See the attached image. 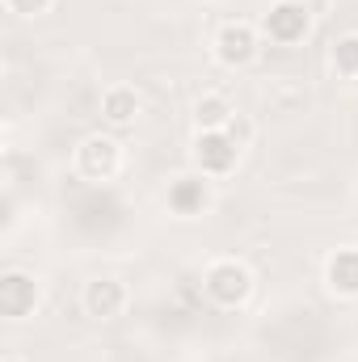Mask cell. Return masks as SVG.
Listing matches in <instances>:
<instances>
[{"label": "cell", "instance_id": "obj_15", "mask_svg": "<svg viewBox=\"0 0 358 362\" xmlns=\"http://www.w3.org/2000/svg\"><path fill=\"white\" fill-rule=\"evenodd\" d=\"M4 362H17V358H4Z\"/></svg>", "mask_w": 358, "mask_h": 362}, {"label": "cell", "instance_id": "obj_8", "mask_svg": "<svg viewBox=\"0 0 358 362\" xmlns=\"http://www.w3.org/2000/svg\"><path fill=\"white\" fill-rule=\"evenodd\" d=\"M325 282L337 295H358V249H337L325 266Z\"/></svg>", "mask_w": 358, "mask_h": 362}, {"label": "cell", "instance_id": "obj_4", "mask_svg": "<svg viewBox=\"0 0 358 362\" xmlns=\"http://www.w3.org/2000/svg\"><path fill=\"white\" fill-rule=\"evenodd\" d=\"M253 55H258V34H253V25L232 21V25L219 30V38H215V59H219L224 68H241V64H249Z\"/></svg>", "mask_w": 358, "mask_h": 362}, {"label": "cell", "instance_id": "obj_5", "mask_svg": "<svg viewBox=\"0 0 358 362\" xmlns=\"http://www.w3.org/2000/svg\"><path fill=\"white\" fill-rule=\"evenodd\" d=\"M81 173L93 181H105L118 173V144L114 139H105V135H89L85 144H81Z\"/></svg>", "mask_w": 358, "mask_h": 362}, {"label": "cell", "instance_id": "obj_10", "mask_svg": "<svg viewBox=\"0 0 358 362\" xmlns=\"http://www.w3.org/2000/svg\"><path fill=\"white\" fill-rule=\"evenodd\" d=\"M101 114H105L114 127H127V122L139 114V97H135V89H127V85L110 89L105 97H101Z\"/></svg>", "mask_w": 358, "mask_h": 362}, {"label": "cell", "instance_id": "obj_13", "mask_svg": "<svg viewBox=\"0 0 358 362\" xmlns=\"http://www.w3.org/2000/svg\"><path fill=\"white\" fill-rule=\"evenodd\" d=\"M13 13H21V17H38V13H47L51 8V0H4Z\"/></svg>", "mask_w": 358, "mask_h": 362}, {"label": "cell", "instance_id": "obj_7", "mask_svg": "<svg viewBox=\"0 0 358 362\" xmlns=\"http://www.w3.org/2000/svg\"><path fill=\"white\" fill-rule=\"evenodd\" d=\"M122 303H127V291H122V282H114V278H97V282L85 286V312L97 316V320L118 316Z\"/></svg>", "mask_w": 358, "mask_h": 362}, {"label": "cell", "instance_id": "obj_3", "mask_svg": "<svg viewBox=\"0 0 358 362\" xmlns=\"http://www.w3.org/2000/svg\"><path fill=\"white\" fill-rule=\"evenodd\" d=\"M236 156H241V144H236L228 131H198L194 160H198V169H202V173H211V177H219V173H232Z\"/></svg>", "mask_w": 358, "mask_h": 362}, {"label": "cell", "instance_id": "obj_12", "mask_svg": "<svg viewBox=\"0 0 358 362\" xmlns=\"http://www.w3.org/2000/svg\"><path fill=\"white\" fill-rule=\"evenodd\" d=\"M333 68L337 76H358V34H346L333 42Z\"/></svg>", "mask_w": 358, "mask_h": 362}, {"label": "cell", "instance_id": "obj_14", "mask_svg": "<svg viewBox=\"0 0 358 362\" xmlns=\"http://www.w3.org/2000/svg\"><path fill=\"white\" fill-rule=\"evenodd\" d=\"M295 4H304V8H308V13H312V17H321V13H325V4H329V0H295Z\"/></svg>", "mask_w": 358, "mask_h": 362}, {"label": "cell", "instance_id": "obj_6", "mask_svg": "<svg viewBox=\"0 0 358 362\" xmlns=\"http://www.w3.org/2000/svg\"><path fill=\"white\" fill-rule=\"evenodd\" d=\"M34 303H38V286H34V278H25V274H4L0 278V312L4 316H25V312H34Z\"/></svg>", "mask_w": 358, "mask_h": 362}, {"label": "cell", "instance_id": "obj_9", "mask_svg": "<svg viewBox=\"0 0 358 362\" xmlns=\"http://www.w3.org/2000/svg\"><path fill=\"white\" fill-rule=\"evenodd\" d=\"M169 206H173L178 215H198V211L207 206V185L198 177H178L169 185Z\"/></svg>", "mask_w": 358, "mask_h": 362}, {"label": "cell", "instance_id": "obj_11", "mask_svg": "<svg viewBox=\"0 0 358 362\" xmlns=\"http://www.w3.org/2000/svg\"><path fill=\"white\" fill-rule=\"evenodd\" d=\"M194 122H198V131H228L232 127V105L224 97H202L194 105Z\"/></svg>", "mask_w": 358, "mask_h": 362}, {"label": "cell", "instance_id": "obj_2", "mask_svg": "<svg viewBox=\"0 0 358 362\" xmlns=\"http://www.w3.org/2000/svg\"><path fill=\"white\" fill-rule=\"evenodd\" d=\"M262 30L270 34V42H282V47L304 42V34L312 30V13L304 4H295V0H278L262 17Z\"/></svg>", "mask_w": 358, "mask_h": 362}, {"label": "cell", "instance_id": "obj_1", "mask_svg": "<svg viewBox=\"0 0 358 362\" xmlns=\"http://www.w3.org/2000/svg\"><path fill=\"white\" fill-rule=\"evenodd\" d=\"M202 286H207V295L219 308H241L249 299V291H253V274L245 270L241 262H215L207 270V278H202Z\"/></svg>", "mask_w": 358, "mask_h": 362}]
</instances>
